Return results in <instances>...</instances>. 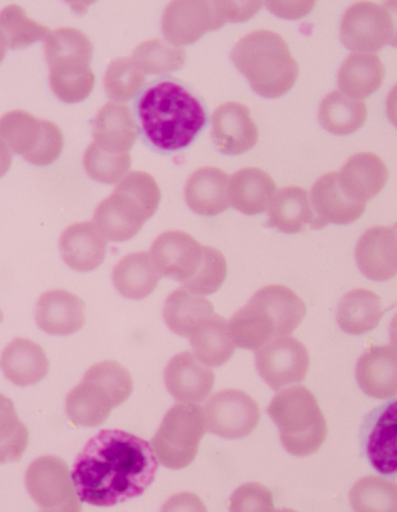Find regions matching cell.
Here are the masks:
<instances>
[{
  "instance_id": "cell-1",
  "label": "cell",
  "mask_w": 397,
  "mask_h": 512,
  "mask_svg": "<svg viewBox=\"0 0 397 512\" xmlns=\"http://www.w3.org/2000/svg\"><path fill=\"white\" fill-rule=\"evenodd\" d=\"M158 464L149 442L111 429L91 438L71 474L81 502L111 507L143 495L153 483Z\"/></svg>"
},
{
  "instance_id": "cell-59",
  "label": "cell",
  "mask_w": 397,
  "mask_h": 512,
  "mask_svg": "<svg viewBox=\"0 0 397 512\" xmlns=\"http://www.w3.org/2000/svg\"><path fill=\"white\" fill-rule=\"evenodd\" d=\"M2 320H3V313H2V310H0V323H2Z\"/></svg>"
},
{
  "instance_id": "cell-31",
  "label": "cell",
  "mask_w": 397,
  "mask_h": 512,
  "mask_svg": "<svg viewBox=\"0 0 397 512\" xmlns=\"http://www.w3.org/2000/svg\"><path fill=\"white\" fill-rule=\"evenodd\" d=\"M113 283L126 299L143 300L157 287L161 273L155 268L149 253H132L118 262L113 269Z\"/></svg>"
},
{
  "instance_id": "cell-9",
  "label": "cell",
  "mask_w": 397,
  "mask_h": 512,
  "mask_svg": "<svg viewBox=\"0 0 397 512\" xmlns=\"http://www.w3.org/2000/svg\"><path fill=\"white\" fill-rule=\"evenodd\" d=\"M203 409L208 431L226 440L248 437L259 423L257 402L243 391L218 392Z\"/></svg>"
},
{
  "instance_id": "cell-12",
  "label": "cell",
  "mask_w": 397,
  "mask_h": 512,
  "mask_svg": "<svg viewBox=\"0 0 397 512\" xmlns=\"http://www.w3.org/2000/svg\"><path fill=\"white\" fill-rule=\"evenodd\" d=\"M217 30L211 0H173L162 17V32L168 43L185 47L209 31Z\"/></svg>"
},
{
  "instance_id": "cell-19",
  "label": "cell",
  "mask_w": 397,
  "mask_h": 512,
  "mask_svg": "<svg viewBox=\"0 0 397 512\" xmlns=\"http://www.w3.org/2000/svg\"><path fill=\"white\" fill-rule=\"evenodd\" d=\"M309 196L317 217L318 230L330 223L346 226L357 222L367 208V204L357 203L345 195L337 172L319 177Z\"/></svg>"
},
{
  "instance_id": "cell-30",
  "label": "cell",
  "mask_w": 397,
  "mask_h": 512,
  "mask_svg": "<svg viewBox=\"0 0 397 512\" xmlns=\"http://www.w3.org/2000/svg\"><path fill=\"white\" fill-rule=\"evenodd\" d=\"M382 317L381 297L365 288H355L348 292L337 305V324L342 332L351 336L365 335L373 331Z\"/></svg>"
},
{
  "instance_id": "cell-52",
  "label": "cell",
  "mask_w": 397,
  "mask_h": 512,
  "mask_svg": "<svg viewBox=\"0 0 397 512\" xmlns=\"http://www.w3.org/2000/svg\"><path fill=\"white\" fill-rule=\"evenodd\" d=\"M27 443H29V432L24 427L15 437L0 442V465L8 463H16L24 456Z\"/></svg>"
},
{
  "instance_id": "cell-10",
  "label": "cell",
  "mask_w": 397,
  "mask_h": 512,
  "mask_svg": "<svg viewBox=\"0 0 397 512\" xmlns=\"http://www.w3.org/2000/svg\"><path fill=\"white\" fill-rule=\"evenodd\" d=\"M268 414L282 436H298L326 424L316 396L304 386L282 388L273 397Z\"/></svg>"
},
{
  "instance_id": "cell-23",
  "label": "cell",
  "mask_w": 397,
  "mask_h": 512,
  "mask_svg": "<svg viewBox=\"0 0 397 512\" xmlns=\"http://www.w3.org/2000/svg\"><path fill=\"white\" fill-rule=\"evenodd\" d=\"M228 184H230V177L222 169L200 168L186 182V203L200 216H217L231 207L228 199Z\"/></svg>"
},
{
  "instance_id": "cell-34",
  "label": "cell",
  "mask_w": 397,
  "mask_h": 512,
  "mask_svg": "<svg viewBox=\"0 0 397 512\" xmlns=\"http://www.w3.org/2000/svg\"><path fill=\"white\" fill-rule=\"evenodd\" d=\"M213 304L204 296L191 294L186 288L172 292L164 304L163 317L176 335L189 338L202 320L212 317Z\"/></svg>"
},
{
  "instance_id": "cell-41",
  "label": "cell",
  "mask_w": 397,
  "mask_h": 512,
  "mask_svg": "<svg viewBox=\"0 0 397 512\" xmlns=\"http://www.w3.org/2000/svg\"><path fill=\"white\" fill-rule=\"evenodd\" d=\"M144 85L145 75L132 58L114 59L104 76V89L113 103L130 102L141 93Z\"/></svg>"
},
{
  "instance_id": "cell-57",
  "label": "cell",
  "mask_w": 397,
  "mask_h": 512,
  "mask_svg": "<svg viewBox=\"0 0 397 512\" xmlns=\"http://www.w3.org/2000/svg\"><path fill=\"white\" fill-rule=\"evenodd\" d=\"M390 346L397 350V313L391 319L389 327Z\"/></svg>"
},
{
  "instance_id": "cell-32",
  "label": "cell",
  "mask_w": 397,
  "mask_h": 512,
  "mask_svg": "<svg viewBox=\"0 0 397 512\" xmlns=\"http://www.w3.org/2000/svg\"><path fill=\"white\" fill-rule=\"evenodd\" d=\"M368 108L364 100L350 98L332 91L319 104L318 121L327 132L336 136L355 134L365 125Z\"/></svg>"
},
{
  "instance_id": "cell-58",
  "label": "cell",
  "mask_w": 397,
  "mask_h": 512,
  "mask_svg": "<svg viewBox=\"0 0 397 512\" xmlns=\"http://www.w3.org/2000/svg\"><path fill=\"white\" fill-rule=\"evenodd\" d=\"M7 49H8L7 41H6V39H4L2 32H0V63H2L4 57H6Z\"/></svg>"
},
{
  "instance_id": "cell-42",
  "label": "cell",
  "mask_w": 397,
  "mask_h": 512,
  "mask_svg": "<svg viewBox=\"0 0 397 512\" xmlns=\"http://www.w3.org/2000/svg\"><path fill=\"white\" fill-rule=\"evenodd\" d=\"M131 58L145 76L163 75L184 67L186 53L181 47L153 39L141 43Z\"/></svg>"
},
{
  "instance_id": "cell-11",
  "label": "cell",
  "mask_w": 397,
  "mask_h": 512,
  "mask_svg": "<svg viewBox=\"0 0 397 512\" xmlns=\"http://www.w3.org/2000/svg\"><path fill=\"white\" fill-rule=\"evenodd\" d=\"M149 254L162 277L184 283L198 271L203 246L189 233L168 231L154 240Z\"/></svg>"
},
{
  "instance_id": "cell-36",
  "label": "cell",
  "mask_w": 397,
  "mask_h": 512,
  "mask_svg": "<svg viewBox=\"0 0 397 512\" xmlns=\"http://www.w3.org/2000/svg\"><path fill=\"white\" fill-rule=\"evenodd\" d=\"M228 323L232 340L240 349L257 351L276 337L272 319L262 308L250 301Z\"/></svg>"
},
{
  "instance_id": "cell-37",
  "label": "cell",
  "mask_w": 397,
  "mask_h": 512,
  "mask_svg": "<svg viewBox=\"0 0 397 512\" xmlns=\"http://www.w3.org/2000/svg\"><path fill=\"white\" fill-rule=\"evenodd\" d=\"M349 498L357 512H397V483L369 475L354 484Z\"/></svg>"
},
{
  "instance_id": "cell-39",
  "label": "cell",
  "mask_w": 397,
  "mask_h": 512,
  "mask_svg": "<svg viewBox=\"0 0 397 512\" xmlns=\"http://www.w3.org/2000/svg\"><path fill=\"white\" fill-rule=\"evenodd\" d=\"M0 32L9 49H24L39 41L47 40L50 30L31 20L24 8L12 4L0 11Z\"/></svg>"
},
{
  "instance_id": "cell-33",
  "label": "cell",
  "mask_w": 397,
  "mask_h": 512,
  "mask_svg": "<svg viewBox=\"0 0 397 512\" xmlns=\"http://www.w3.org/2000/svg\"><path fill=\"white\" fill-rule=\"evenodd\" d=\"M113 404L111 395L93 382L82 381L68 393L66 414L71 422L80 427L93 428L102 425L111 415Z\"/></svg>"
},
{
  "instance_id": "cell-18",
  "label": "cell",
  "mask_w": 397,
  "mask_h": 512,
  "mask_svg": "<svg viewBox=\"0 0 397 512\" xmlns=\"http://www.w3.org/2000/svg\"><path fill=\"white\" fill-rule=\"evenodd\" d=\"M360 390L376 400L397 396V350L391 346H373L360 356L355 367Z\"/></svg>"
},
{
  "instance_id": "cell-7",
  "label": "cell",
  "mask_w": 397,
  "mask_h": 512,
  "mask_svg": "<svg viewBox=\"0 0 397 512\" xmlns=\"http://www.w3.org/2000/svg\"><path fill=\"white\" fill-rule=\"evenodd\" d=\"M255 365L263 381L273 390L280 391L303 382L307 377L309 352L292 336L275 337L255 351Z\"/></svg>"
},
{
  "instance_id": "cell-8",
  "label": "cell",
  "mask_w": 397,
  "mask_h": 512,
  "mask_svg": "<svg viewBox=\"0 0 397 512\" xmlns=\"http://www.w3.org/2000/svg\"><path fill=\"white\" fill-rule=\"evenodd\" d=\"M363 454L383 477H397V400L367 414L360 431Z\"/></svg>"
},
{
  "instance_id": "cell-14",
  "label": "cell",
  "mask_w": 397,
  "mask_h": 512,
  "mask_svg": "<svg viewBox=\"0 0 397 512\" xmlns=\"http://www.w3.org/2000/svg\"><path fill=\"white\" fill-rule=\"evenodd\" d=\"M259 131L244 104L230 102L219 105L212 117V139L219 152L239 155L258 143Z\"/></svg>"
},
{
  "instance_id": "cell-26",
  "label": "cell",
  "mask_w": 397,
  "mask_h": 512,
  "mask_svg": "<svg viewBox=\"0 0 397 512\" xmlns=\"http://www.w3.org/2000/svg\"><path fill=\"white\" fill-rule=\"evenodd\" d=\"M385 76V64L377 54L350 53L337 73V88L350 98L364 100L381 89Z\"/></svg>"
},
{
  "instance_id": "cell-17",
  "label": "cell",
  "mask_w": 397,
  "mask_h": 512,
  "mask_svg": "<svg viewBox=\"0 0 397 512\" xmlns=\"http://www.w3.org/2000/svg\"><path fill=\"white\" fill-rule=\"evenodd\" d=\"M337 175L348 198L367 204L385 189L390 172L377 154L364 152L351 155Z\"/></svg>"
},
{
  "instance_id": "cell-25",
  "label": "cell",
  "mask_w": 397,
  "mask_h": 512,
  "mask_svg": "<svg viewBox=\"0 0 397 512\" xmlns=\"http://www.w3.org/2000/svg\"><path fill=\"white\" fill-rule=\"evenodd\" d=\"M276 192V182L259 168L240 169L232 175L228 184L231 207L246 216L267 212Z\"/></svg>"
},
{
  "instance_id": "cell-53",
  "label": "cell",
  "mask_w": 397,
  "mask_h": 512,
  "mask_svg": "<svg viewBox=\"0 0 397 512\" xmlns=\"http://www.w3.org/2000/svg\"><path fill=\"white\" fill-rule=\"evenodd\" d=\"M163 512H205V506L193 493H181L170 498L162 507Z\"/></svg>"
},
{
  "instance_id": "cell-50",
  "label": "cell",
  "mask_w": 397,
  "mask_h": 512,
  "mask_svg": "<svg viewBox=\"0 0 397 512\" xmlns=\"http://www.w3.org/2000/svg\"><path fill=\"white\" fill-rule=\"evenodd\" d=\"M266 7L285 20H298L309 15L314 8V0H267Z\"/></svg>"
},
{
  "instance_id": "cell-46",
  "label": "cell",
  "mask_w": 397,
  "mask_h": 512,
  "mask_svg": "<svg viewBox=\"0 0 397 512\" xmlns=\"http://www.w3.org/2000/svg\"><path fill=\"white\" fill-rule=\"evenodd\" d=\"M116 191L130 195L141 207L144 208L148 218L153 217L157 212L159 201H161V190L157 182L148 173L135 171L129 172L118 182Z\"/></svg>"
},
{
  "instance_id": "cell-55",
  "label": "cell",
  "mask_w": 397,
  "mask_h": 512,
  "mask_svg": "<svg viewBox=\"0 0 397 512\" xmlns=\"http://www.w3.org/2000/svg\"><path fill=\"white\" fill-rule=\"evenodd\" d=\"M383 7L386 8L391 20L390 45L397 48V0H389V2L383 3Z\"/></svg>"
},
{
  "instance_id": "cell-27",
  "label": "cell",
  "mask_w": 397,
  "mask_h": 512,
  "mask_svg": "<svg viewBox=\"0 0 397 512\" xmlns=\"http://www.w3.org/2000/svg\"><path fill=\"white\" fill-rule=\"evenodd\" d=\"M94 143L112 153H129L138 139V127L125 104L107 103L93 120Z\"/></svg>"
},
{
  "instance_id": "cell-44",
  "label": "cell",
  "mask_w": 397,
  "mask_h": 512,
  "mask_svg": "<svg viewBox=\"0 0 397 512\" xmlns=\"http://www.w3.org/2000/svg\"><path fill=\"white\" fill-rule=\"evenodd\" d=\"M227 276L226 258L221 251L203 246V259L194 276L182 283L187 291L199 296L212 295L225 282Z\"/></svg>"
},
{
  "instance_id": "cell-6",
  "label": "cell",
  "mask_w": 397,
  "mask_h": 512,
  "mask_svg": "<svg viewBox=\"0 0 397 512\" xmlns=\"http://www.w3.org/2000/svg\"><path fill=\"white\" fill-rule=\"evenodd\" d=\"M340 40L351 53L377 54L390 45L391 20L383 4L358 2L346 9Z\"/></svg>"
},
{
  "instance_id": "cell-40",
  "label": "cell",
  "mask_w": 397,
  "mask_h": 512,
  "mask_svg": "<svg viewBox=\"0 0 397 512\" xmlns=\"http://www.w3.org/2000/svg\"><path fill=\"white\" fill-rule=\"evenodd\" d=\"M95 77L90 64L49 68V84L63 103L75 104L85 100L94 88Z\"/></svg>"
},
{
  "instance_id": "cell-60",
  "label": "cell",
  "mask_w": 397,
  "mask_h": 512,
  "mask_svg": "<svg viewBox=\"0 0 397 512\" xmlns=\"http://www.w3.org/2000/svg\"><path fill=\"white\" fill-rule=\"evenodd\" d=\"M394 228L397 231V222L394 224Z\"/></svg>"
},
{
  "instance_id": "cell-5",
  "label": "cell",
  "mask_w": 397,
  "mask_h": 512,
  "mask_svg": "<svg viewBox=\"0 0 397 512\" xmlns=\"http://www.w3.org/2000/svg\"><path fill=\"white\" fill-rule=\"evenodd\" d=\"M25 483L27 492L41 510H81L82 502L77 496L71 470L61 457L48 455L34 460L27 469Z\"/></svg>"
},
{
  "instance_id": "cell-15",
  "label": "cell",
  "mask_w": 397,
  "mask_h": 512,
  "mask_svg": "<svg viewBox=\"0 0 397 512\" xmlns=\"http://www.w3.org/2000/svg\"><path fill=\"white\" fill-rule=\"evenodd\" d=\"M214 381L213 370L191 352L176 355L164 372L167 390L180 404H202L212 392Z\"/></svg>"
},
{
  "instance_id": "cell-35",
  "label": "cell",
  "mask_w": 397,
  "mask_h": 512,
  "mask_svg": "<svg viewBox=\"0 0 397 512\" xmlns=\"http://www.w3.org/2000/svg\"><path fill=\"white\" fill-rule=\"evenodd\" d=\"M44 48L49 68L68 64H90L94 53L93 43L88 36L73 27L50 31L44 41Z\"/></svg>"
},
{
  "instance_id": "cell-21",
  "label": "cell",
  "mask_w": 397,
  "mask_h": 512,
  "mask_svg": "<svg viewBox=\"0 0 397 512\" xmlns=\"http://www.w3.org/2000/svg\"><path fill=\"white\" fill-rule=\"evenodd\" d=\"M63 262L77 272H91L100 267L107 253V240L94 222L72 224L59 239Z\"/></svg>"
},
{
  "instance_id": "cell-3",
  "label": "cell",
  "mask_w": 397,
  "mask_h": 512,
  "mask_svg": "<svg viewBox=\"0 0 397 512\" xmlns=\"http://www.w3.org/2000/svg\"><path fill=\"white\" fill-rule=\"evenodd\" d=\"M232 62L255 93L275 99L289 93L299 77V64L289 45L276 32L254 31L232 49Z\"/></svg>"
},
{
  "instance_id": "cell-48",
  "label": "cell",
  "mask_w": 397,
  "mask_h": 512,
  "mask_svg": "<svg viewBox=\"0 0 397 512\" xmlns=\"http://www.w3.org/2000/svg\"><path fill=\"white\" fill-rule=\"evenodd\" d=\"M230 510L232 512L275 511L272 493L259 483L244 484L232 495Z\"/></svg>"
},
{
  "instance_id": "cell-20",
  "label": "cell",
  "mask_w": 397,
  "mask_h": 512,
  "mask_svg": "<svg viewBox=\"0 0 397 512\" xmlns=\"http://www.w3.org/2000/svg\"><path fill=\"white\" fill-rule=\"evenodd\" d=\"M36 324L52 336H71L85 324V305L66 290H52L40 296L35 312Z\"/></svg>"
},
{
  "instance_id": "cell-13",
  "label": "cell",
  "mask_w": 397,
  "mask_h": 512,
  "mask_svg": "<svg viewBox=\"0 0 397 512\" xmlns=\"http://www.w3.org/2000/svg\"><path fill=\"white\" fill-rule=\"evenodd\" d=\"M355 262L360 273L373 282L397 276V231L394 226H374L359 237Z\"/></svg>"
},
{
  "instance_id": "cell-51",
  "label": "cell",
  "mask_w": 397,
  "mask_h": 512,
  "mask_svg": "<svg viewBox=\"0 0 397 512\" xmlns=\"http://www.w3.org/2000/svg\"><path fill=\"white\" fill-rule=\"evenodd\" d=\"M24 427L25 424L18 418L11 399L0 393V442L15 437Z\"/></svg>"
},
{
  "instance_id": "cell-43",
  "label": "cell",
  "mask_w": 397,
  "mask_h": 512,
  "mask_svg": "<svg viewBox=\"0 0 397 512\" xmlns=\"http://www.w3.org/2000/svg\"><path fill=\"white\" fill-rule=\"evenodd\" d=\"M84 168L93 180L102 184H118L129 173V153H112L93 143L84 154Z\"/></svg>"
},
{
  "instance_id": "cell-38",
  "label": "cell",
  "mask_w": 397,
  "mask_h": 512,
  "mask_svg": "<svg viewBox=\"0 0 397 512\" xmlns=\"http://www.w3.org/2000/svg\"><path fill=\"white\" fill-rule=\"evenodd\" d=\"M43 130V120L25 111H12L0 118V139L13 154L25 158L33 152Z\"/></svg>"
},
{
  "instance_id": "cell-54",
  "label": "cell",
  "mask_w": 397,
  "mask_h": 512,
  "mask_svg": "<svg viewBox=\"0 0 397 512\" xmlns=\"http://www.w3.org/2000/svg\"><path fill=\"white\" fill-rule=\"evenodd\" d=\"M386 117L397 130V84L392 86L386 98Z\"/></svg>"
},
{
  "instance_id": "cell-28",
  "label": "cell",
  "mask_w": 397,
  "mask_h": 512,
  "mask_svg": "<svg viewBox=\"0 0 397 512\" xmlns=\"http://www.w3.org/2000/svg\"><path fill=\"white\" fill-rule=\"evenodd\" d=\"M189 338L195 358L209 368L221 367L235 354L236 345L232 340L230 323L217 314L202 320Z\"/></svg>"
},
{
  "instance_id": "cell-4",
  "label": "cell",
  "mask_w": 397,
  "mask_h": 512,
  "mask_svg": "<svg viewBox=\"0 0 397 512\" xmlns=\"http://www.w3.org/2000/svg\"><path fill=\"white\" fill-rule=\"evenodd\" d=\"M207 431L204 409L194 404H177L164 416L150 445L159 464L180 470L193 463Z\"/></svg>"
},
{
  "instance_id": "cell-24",
  "label": "cell",
  "mask_w": 397,
  "mask_h": 512,
  "mask_svg": "<svg viewBox=\"0 0 397 512\" xmlns=\"http://www.w3.org/2000/svg\"><path fill=\"white\" fill-rule=\"evenodd\" d=\"M267 213V226L277 228L287 235L299 233L305 226L318 230L317 217L310 203V196L307 190L299 186H287L277 190Z\"/></svg>"
},
{
  "instance_id": "cell-29",
  "label": "cell",
  "mask_w": 397,
  "mask_h": 512,
  "mask_svg": "<svg viewBox=\"0 0 397 512\" xmlns=\"http://www.w3.org/2000/svg\"><path fill=\"white\" fill-rule=\"evenodd\" d=\"M250 303L258 305L272 319L276 337L291 336L307 314L304 301L285 286L260 288L255 292Z\"/></svg>"
},
{
  "instance_id": "cell-22",
  "label": "cell",
  "mask_w": 397,
  "mask_h": 512,
  "mask_svg": "<svg viewBox=\"0 0 397 512\" xmlns=\"http://www.w3.org/2000/svg\"><path fill=\"white\" fill-rule=\"evenodd\" d=\"M0 369L9 382L29 387L47 377L49 361L43 347L27 338H15L0 356Z\"/></svg>"
},
{
  "instance_id": "cell-49",
  "label": "cell",
  "mask_w": 397,
  "mask_h": 512,
  "mask_svg": "<svg viewBox=\"0 0 397 512\" xmlns=\"http://www.w3.org/2000/svg\"><path fill=\"white\" fill-rule=\"evenodd\" d=\"M217 30L227 22H245L262 7L259 0H211Z\"/></svg>"
},
{
  "instance_id": "cell-56",
  "label": "cell",
  "mask_w": 397,
  "mask_h": 512,
  "mask_svg": "<svg viewBox=\"0 0 397 512\" xmlns=\"http://www.w3.org/2000/svg\"><path fill=\"white\" fill-rule=\"evenodd\" d=\"M13 153L2 139H0V178L11 168Z\"/></svg>"
},
{
  "instance_id": "cell-45",
  "label": "cell",
  "mask_w": 397,
  "mask_h": 512,
  "mask_svg": "<svg viewBox=\"0 0 397 512\" xmlns=\"http://www.w3.org/2000/svg\"><path fill=\"white\" fill-rule=\"evenodd\" d=\"M82 381L97 383L103 387L111 395L114 406L123 404L134 390L130 373L116 361H103L94 365Z\"/></svg>"
},
{
  "instance_id": "cell-2",
  "label": "cell",
  "mask_w": 397,
  "mask_h": 512,
  "mask_svg": "<svg viewBox=\"0 0 397 512\" xmlns=\"http://www.w3.org/2000/svg\"><path fill=\"white\" fill-rule=\"evenodd\" d=\"M138 114L146 139L166 152L189 146L207 122L199 99L173 81L150 86L141 95Z\"/></svg>"
},
{
  "instance_id": "cell-47",
  "label": "cell",
  "mask_w": 397,
  "mask_h": 512,
  "mask_svg": "<svg viewBox=\"0 0 397 512\" xmlns=\"http://www.w3.org/2000/svg\"><path fill=\"white\" fill-rule=\"evenodd\" d=\"M63 150V134L56 123L43 120V130L33 152L24 159L34 166H49L56 162Z\"/></svg>"
},
{
  "instance_id": "cell-16",
  "label": "cell",
  "mask_w": 397,
  "mask_h": 512,
  "mask_svg": "<svg viewBox=\"0 0 397 512\" xmlns=\"http://www.w3.org/2000/svg\"><path fill=\"white\" fill-rule=\"evenodd\" d=\"M148 219L138 201L114 190L98 205L93 222L107 241L123 242L138 235Z\"/></svg>"
}]
</instances>
